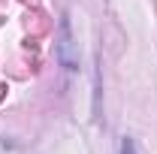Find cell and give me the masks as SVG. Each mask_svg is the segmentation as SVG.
Returning a JSON list of instances; mask_svg holds the SVG:
<instances>
[{
  "label": "cell",
  "mask_w": 157,
  "mask_h": 154,
  "mask_svg": "<svg viewBox=\"0 0 157 154\" xmlns=\"http://www.w3.org/2000/svg\"><path fill=\"white\" fill-rule=\"evenodd\" d=\"M121 154H136V142L124 136V142H121Z\"/></svg>",
  "instance_id": "obj_2"
},
{
  "label": "cell",
  "mask_w": 157,
  "mask_h": 154,
  "mask_svg": "<svg viewBox=\"0 0 157 154\" xmlns=\"http://www.w3.org/2000/svg\"><path fill=\"white\" fill-rule=\"evenodd\" d=\"M58 60L67 73L78 70V55H76V45H73V30H70V18L67 15L60 18V30H58Z\"/></svg>",
  "instance_id": "obj_1"
}]
</instances>
